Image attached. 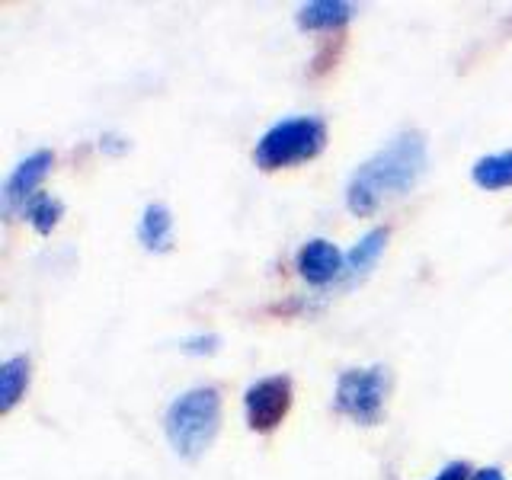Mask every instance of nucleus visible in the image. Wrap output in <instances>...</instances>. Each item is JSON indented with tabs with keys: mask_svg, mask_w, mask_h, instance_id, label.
Here are the masks:
<instances>
[{
	"mask_svg": "<svg viewBox=\"0 0 512 480\" xmlns=\"http://www.w3.org/2000/svg\"><path fill=\"white\" fill-rule=\"evenodd\" d=\"M423 170H426L423 132H400L352 173V180L346 186V208L359 218L372 215L388 199L410 192L416 180L423 176Z\"/></svg>",
	"mask_w": 512,
	"mask_h": 480,
	"instance_id": "nucleus-1",
	"label": "nucleus"
},
{
	"mask_svg": "<svg viewBox=\"0 0 512 480\" xmlns=\"http://www.w3.org/2000/svg\"><path fill=\"white\" fill-rule=\"evenodd\" d=\"M221 426V394L218 388H192L167 407L164 432L176 455L196 461L205 455Z\"/></svg>",
	"mask_w": 512,
	"mask_h": 480,
	"instance_id": "nucleus-2",
	"label": "nucleus"
},
{
	"mask_svg": "<svg viewBox=\"0 0 512 480\" xmlns=\"http://www.w3.org/2000/svg\"><path fill=\"white\" fill-rule=\"evenodd\" d=\"M327 144V122L320 116H292L269 128L256 141L253 160L260 170H285L314 160Z\"/></svg>",
	"mask_w": 512,
	"mask_h": 480,
	"instance_id": "nucleus-3",
	"label": "nucleus"
},
{
	"mask_svg": "<svg viewBox=\"0 0 512 480\" xmlns=\"http://www.w3.org/2000/svg\"><path fill=\"white\" fill-rule=\"evenodd\" d=\"M384 397H388V368H349L336 381V413L349 416L362 426H375L384 413Z\"/></svg>",
	"mask_w": 512,
	"mask_h": 480,
	"instance_id": "nucleus-4",
	"label": "nucleus"
},
{
	"mask_svg": "<svg viewBox=\"0 0 512 480\" xmlns=\"http://www.w3.org/2000/svg\"><path fill=\"white\" fill-rule=\"evenodd\" d=\"M244 410H247V426L253 432H272L288 410H292V378L288 375H269L253 381L244 394Z\"/></svg>",
	"mask_w": 512,
	"mask_h": 480,
	"instance_id": "nucleus-5",
	"label": "nucleus"
},
{
	"mask_svg": "<svg viewBox=\"0 0 512 480\" xmlns=\"http://www.w3.org/2000/svg\"><path fill=\"white\" fill-rule=\"evenodd\" d=\"M55 164V154L52 151H36L29 154L26 160H20V164L13 167V173L7 176L4 183V192H0V202H4V215H16L23 212L26 202L36 196L39 183L48 176V170H52Z\"/></svg>",
	"mask_w": 512,
	"mask_h": 480,
	"instance_id": "nucleus-6",
	"label": "nucleus"
},
{
	"mask_svg": "<svg viewBox=\"0 0 512 480\" xmlns=\"http://www.w3.org/2000/svg\"><path fill=\"white\" fill-rule=\"evenodd\" d=\"M295 266H298V276L311 285H330L346 276V256L340 253V247L330 244L324 237L308 240V244L298 250Z\"/></svg>",
	"mask_w": 512,
	"mask_h": 480,
	"instance_id": "nucleus-7",
	"label": "nucleus"
},
{
	"mask_svg": "<svg viewBox=\"0 0 512 480\" xmlns=\"http://www.w3.org/2000/svg\"><path fill=\"white\" fill-rule=\"evenodd\" d=\"M138 237H141V244L148 250L167 253L173 247V215H170V208L160 205V202L144 205L141 224H138Z\"/></svg>",
	"mask_w": 512,
	"mask_h": 480,
	"instance_id": "nucleus-8",
	"label": "nucleus"
},
{
	"mask_svg": "<svg viewBox=\"0 0 512 480\" xmlns=\"http://www.w3.org/2000/svg\"><path fill=\"white\" fill-rule=\"evenodd\" d=\"M356 16V4L346 0H311L298 10V26L301 29H340Z\"/></svg>",
	"mask_w": 512,
	"mask_h": 480,
	"instance_id": "nucleus-9",
	"label": "nucleus"
},
{
	"mask_svg": "<svg viewBox=\"0 0 512 480\" xmlns=\"http://www.w3.org/2000/svg\"><path fill=\"white\" fill-rule=\"evenodd\" d=\"M471 180L480 189H487V192L509 189L512 186V151H500V154L480 157L477 164L471 167Z\"/></svg>",
	"mask_w": 512,
	"mask_h": 480,
	"instance_id": "nucleus-10",
	"label": "nucleus"
},
{
	"mask_svg": "<svg viewBox=\"0 0 512 480\" xmlns=\"http://www.w3.org/2000/svg\"><path fill=\"white\" fill-rule=\"evenodd\" d=\"M384 244H388V228L368 231V234L359 240V244L346 253V276H349V279L365 276V272L378 263V256L384 253Z\"/></svg>",
	"mask_w": 512,
	"mask_h": 480,
	"instance_id": "nucleus-11",
	"label": "nucleus"
},
{
	"mask_svg": "<svg viewBox=\"0 0 512 480\" xmlns=\"http://www.w3.org/2000/svg\"><path fill=\"white\" fill-rule=\"evenodd\" d=\"M26 384H29V359L26 356L7 359L0 365V410L10 413L16 407V400L26 394Z\"/></svg>",
	"mask_w": 512,
	"mask_h": 480,
	"instance_id": "nucleus-12",
	"label": "nucleus"
},
{
	"mask_svg": "<svg viewBox=\"0 0 512 480\" xmlns=\"http://www.w3.org/2000/svg\"><path fill=\"white\" fill-rule=\"evenodd\" d=\"M23 215L29 218V224L36 228L39 234H52L55 231V224L61 221V215H64V205L55 199V196H48V192H36L29 202H26V208H23Z\"/></svg>",
	"mask_w": 512,
	"mask_h": 480,
	"instance_id": "nucleus-13",
	"label": "nucleus"
},
{
	"mask_svg": "<svg viewBox=\"0 0 512 480\" xmlns=\"http://www.w3.org/2000/svg\"><path fill=\"white\" fill-rule=\"evenodd\" d=\"M221 340L215 333H199V336H189V340H183V352H189V356H212V352H218Z\"/></svg>",
	"mask_w": 512,
	"mask_h": 480,
	"instance_id": "nucleus-14",
	"label": "nucleus"
},
{
	"mask_svg": "<svg viewBox=\"0 0 512 480\" xmlns=\"http://www.w3.org/2000/svg\"><path fill=\"white\" fill-rule=\"evenodd\" d=\"M471 468H468V461H452V464H445V468L436 474V480H471Z\"/></svg>",
	"mask_w": 512,
	"mask_h": 480,
	"instance_id": "nucleus-15",
	"label": "nucleus"
},
{
	"mask_svg": "<svg viewBox=\"0 0 512 480\" xmlns=\"http://www.w3.org/2000/svg\"><path fill=\"white\" fill-rule=\"evenodd\" d=\"M100 148L109 151V154H122V151H128V141H122V138H116V135H103V138H100Z\"/></svg>",
	"mask_w": 512,
	"mask_h": 480,
	"instance_id": "nucleus-16",
	"label": "nucleus"
},
{
	"mask_svg": "<svg viewBox=\"0 0 512 480\" xmlns=\"http://www.w3.org/2000/svg\"><path fill=\"white\" fill-rule=\"evenodd\" d=\"M471 480H506V477H503L500 468H480V471H474Z\"/></svg>",
	"mask_w": 512,
	"mask_h": 480,
	"instance_id": "nucleus-17",
	"label": "nucleus"
}]
</instances>
